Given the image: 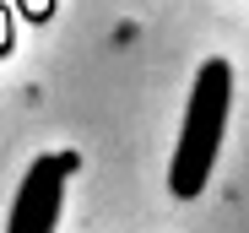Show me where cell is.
Segmentation results:
<instances>
[{
    "instance_id": "6da1fadb",
    "label": "cell",
    "mask_w": 249,
    "mask_h": 233,
    "mask_svg": "<svg viewBox=\"0 0 249 233\" xmlns=\"http://www.w3.org/2000/svg\"><path fill=\"white\" fill-rule=\"evenodd\" d=\"M228 103H233V71H228V60H206L195 71L190 108H184L179 146H174V168H168V190L179 201H195L206 190V179H212V168H217L222 130H228Z\"/></svg>"
},
{
    "instance_id": "7a4b0ae2",
    "label": "cell",
    "mask_w": 249,
    "mask_h": 233,
    "mask_svg": "<svg viewBox=\"0 0 249 233\" xmlns=\"http://www.w3.org/2000/svg\"><path fill=\"white\" fill-rule=\"evenodd\" d=\"M76 158L54 152V158H38L11 201V222L6 233H54L60 228V201H65V179H71Z\"/></svg>"
}]
</instances>
